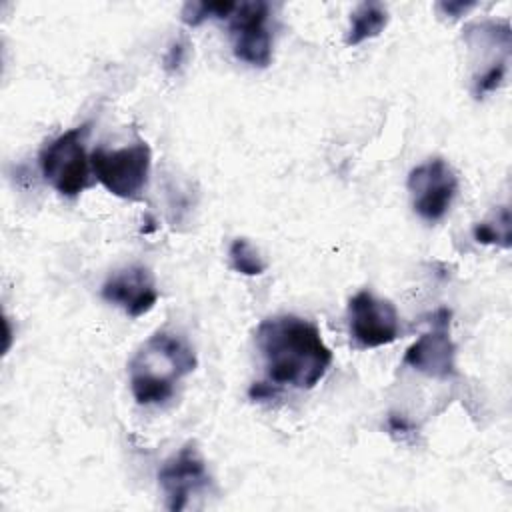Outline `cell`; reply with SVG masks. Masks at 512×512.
<instances>
[{
	"mask_svg": "<svg viewBox=\"0 0 512 512\" xmlns=\"http://www.w3.org/2000/svg\"><path fill=\"white\" fill-rule=\"evenodd\" d=\"M256 348L262 356L266 378L276 388H314L332 364L316 324L294 314L264 318L256 328Z\"/></svg>",
	"mask_w": 512,
	"mask_h": 512,
	"instance_id": "obj_1",
	"label": "cell"
},
{
	"mask_svg": "<svg viewBox=\"0 0 512 512\" xmlns=\"http://www.w3.org/2000/svg\"><path fill=\"white\" fill-rule=\"evenodd\" d=\"M196 354L188 340L176 332H154L128 364L130 390L140 406H162L178 382L196 370Z\"/></svg>",
	"mask_w": 512,
	"mask_h": 512,
	"instance_id": "obj_2",
	"label": "cell"
},
{
	"mask_svg": "<svg viewBox=\"0 0 512 512\" xmlns=\"http://www.w3.org/2000/svg\"><path fill=\"white\" fill-rule=\"evenodd\" d=\"M90 124L66 130L50 140L38 156L44 180L62 196L74 198L90 186V156L86 154V138Z\"/></svg>",
	"mask_w": 512,
	"mask_h": 512,
	"instance_id": "obj_3",
	"label": "cell"
},
{
	"mask_svg": "<svg viewBox=\"0 0 512 512\" xmlns=\"http://www.w3.org/2000/svg\"><path fill=\"white\" fill-rule=\"evenodd\" d=\"M90 166L96 180L114 196L138 200L148 186L152 152L144 140L106 150L96 148L90 154Z\"/></svg>",
	"mask_w": 512,
	"mask_h": 512,
	"instance_id": "obj_4",
	"label": "cell"
},
{
	"mask_svg": "<svg viewBox=\"0 0 512 512\" xmlns=\"http://www.w3.org/2000/svg\"><path fill=\"white\" fill-rule=\"evenodd\" d=\"M406 186L414 212L428 222H438L458 194V176L444 158H430L412 168Z\"/></svg>",
	"mask_w": 512,
	"mask_h": 512,
	"instance_id": "obj_5",
	"label": "cell"
},
{
	"mask_svg": "<svg viewBox=\"0 0 512 512\" xmlns=\"http://www.w3.org/2000/svg\"><path fill=\"white\" fill-rule=\"evenodd\" d=\"M270 6L262 0L240 2L228 20L234 56L254 68H266L272 62V34L268 28Z\"/></svg>",
	"mask_w": 512,
	"mask_h": 512,
	"instance_id": "obj_6",
	"label": "cell"
},
{
	"mask_svg": "<svg viewBox=\"0 0 512 512\" xmlns=\"http://www.w3.org/2000/svg\"><path fill=\"white\" fill-rule=\"evenodd\" d=\"M348 328L360 348H378L400 336V316L390 300L360 290L348 302Z\"/></svg>",
	"mask_w": 512,
	"mask_h": 512,
	"instance_id": "obj_7",
	"label": "cell"
},
{
	"mask_svg": "<svg viewBox=\"0 0 512 512\" xmlns=\"http://www.w3.org/2000/svg\"><path fill=\"white\" fill-rule=\"evenodd\" d=\"M210 480L206 462L194 442L178 448L158 470V484L164 492L166 508L172 512L184 510L192 496L206 492Z\"/></svg>",
	"mask_w": 512,
	"mask_h": 512,
	"instance_id": "obj_8",
	"label": "cell"
},
{
	"mask_svg": "<svg viewBox=\"0 0 512 512\" xmlns=\"http://www.w3.org/2000/svg\"><path fill=\"white\" fill-rule=\"evenodd\" d=\"M450 318V310H436L430 328L406 350L404 364L430 378L448 380L456 376V344L450 336Z\"/></svg>",
	"mask_w": 512,
	"mask_h": 512,
	"instance_id": "obj_9",
	"label": "cell"
},
{
	"mask_svg": "<svg viewBox=\"0 0 512 512\" xmlns=\"http://www.w3.org/2000/svg\"><path fill=\"white\" fill-rule=\"evenodd\" d=\"M106 302L122 308L130 318H140L158 302V288L150 268L128 264L112 272L100 288Z\"/></svg>",
	"mask_w": 512,
	"mask_h": 512,
	"instance_id": "obj_10",
	"label": "cell"
},
{
	"mask_svg": "<svg viewBox=\"0 0 512 512\" xmlns=\"http://www.w3.org/2000/svg\"><path fill=\"white\" fill-rule=\"evenodd\" d=\"M388 24V8L380 2H362L350 14V26L346 32V44L358 46L366 40L380 36Z\"/></svg>",
	"mask_w": 512,
	"mask_h": 512,
	"instance_id": "obj_11",
	"label": "cell"
},
{
	"mask_svg": "<svg viewBox=\"0 0 512 512\" xmlns=\"http://www.w3.org/2000/svg\"><path fill=\"white\" fill-rule=\"evenodd\" d=\"M228 260H230V266L244 276H260L266 270L264 258L254 248V244L246 238L232 240L228 248Z\"/></svg>",
	"mask_w": 512,
	"mask_h": 512,
	"instance_id": "obj_12",
	"label": "cell"
},
{
	"mask_svg": "<svg viewBox=\"0 0 512 512\" xmlns=\"http://www.w3.org/2000/svg\"><path fill=\"white\" fill-rule=\"evenodd\" d=\"M474 240L478 244H498L502 248L510 246V214L508 208L500 210V220L496 222H478L472 228Z\"/></svg>",
	"mask_w": 512,
	"mask_h": 512,
	"instance_id": "obj_13",
	"label": "cell"
},
{
	"mask_svg": "<svg viewBox=\"0 0 512 512\" xmlns=\"http://www.w3.org/2000/svg\"><path fill=\"white\" fill-rule=\"evenodd\" d=\"M276 386L274 384H266V382H254L252 388H250V398L254 400H264V398H272L274 396V390Z\"/></svg>",
	"mask_w": 512,
	"mask_h": 512,
	"instance_id": "obj_14",
	"label": "cell"
},
{
	"mask_svg": "<svg viewBox=\"0 0 512 512\" xmlns=\"http://www.w3.org/2000/svg\"><path fill=\"white\" fill-rule=\"evenodd\" d=\"M474 4H464V2H444V4H440V8L442 10H446L450 16H458L460 12H466L468 8H472Z\"/></svg>",
	"mask_w": 512,
	"mask_h": 512,
	"instance_id": "obj_15",
	"label": "cell"
},
{
	"mask_svg": "<svg viewBox=\"0 0 512 512\" xmlns=\"http://www.w3.org/2000/svg\"><path fill=\"white\" fill-rule=\"evenodd\" d=\"M182 60V46L180 44H174L166 56V68H176Z\"/></svg>",
	"mask_w": 512,
	"mask_h": 512,
	"instance_id": "obj_16",
	"label": "cell"
}]
</instances>
